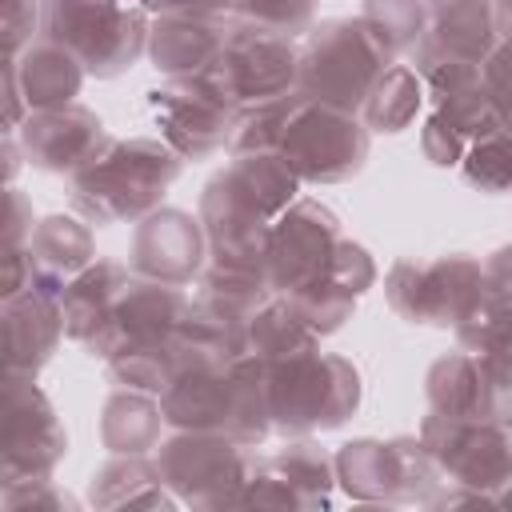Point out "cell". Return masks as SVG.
Returning a JSON list of instances; mask_svg holds the SVG:
<instances>
[{
  "mask_svg": "<svg viewBox=\"0 0 512 512\" xmlns=\"http://www.w3.org/2000/svg\"><path fill=\"white\" fill-rule=\"evenodd\" d=\"M304 180L280 152H236L204 184L200 224L208 260L268 268V232L276 216L300 196Z\"/></svg>",
  "mask_w": 512,
  "mask_h": 512,
  "instance_id": "1",
  "label": "cell"
},
{
  "mask_svg": "<svg viewBox=\"0 0 512 512\" xmlns=\"http://www.w3.org/2000/svg\"><path fill=\"white\" fill-rule=\"evenodd\" d=\"M168 428L224 432L244 448L264 444L272 432L268 360L244 352L228 364H184L160 392Z\"/></svg>",
  "mask_w": 512,
  "mask_h": 512,
  "instance_id": "2",
  "label": "cell"
},
{
  "mask_svg": "<svg viewBox=\"0 0 512 512\" xmlns=\"http://www.w3.org/2000/svg\"><path fill=\"white\" fill-rule=\"evenodd\" d=\"M184 156L164 136L108 140V148L72 176V204L88 224H136L160 208L180 180Z\"/></svg>",
  "mask_w": 512,
  "mask_h": 512,
  "instance_id": "3",
  "label": "cell"
},
{
  "mask_svg": "<svg viewBox=\"0 0 512 512\" xmlns=\"http://www.w3.org/2000/svg\"><path fill=\"white\" fill-rule=\"evenodd\" d=\"M272 432L312 436L340 428L360 408V372L348 356L308 344L300 352L268 360Z\"/></svg>",
  "mask_w": 512,
  "mask_h": 512,
  "instance_id": "4",
  "label": "cell"
},
{
  "mask_svg": "<svg viewBox=\"0 0 512 512\" xmlns=\"http://www.w3.org/2000/svg\"><path fill=\"white\" fill-rule=\"evenodd\" d=\"M392 64L396 56L360 12L332 16L312 24L300 40V92L308 100L360 116L368 92Z\"/></svg>",
  "mask_w": 512,
  "mask_h": 512,
  "instance_id": "5",
  "label": "cell"
},
{
  "mask_svg": "<svg viewBox=\"0 0 512 512\" xmlns=\"http://www.w3.org/2000/svg\"><path fill=\"white\" fill-rule=\"evenodd\" d=\"M152 12L140 0H40V36L68 48L88 76L112 80L148 52Z\"/></svg>",
  "mask_w": 512,
  "mask_h": 512,
  "instance_id": "6",
  "label": "cell"
},
{
  "mask_svg": "<svg viewBox=\"0 0 512 512\" xmlns=\"http://www.w3.org/2000/svg\"><path fill=\"white\" fill-rule=\"evenodd\" d=\"M336 484L360 504H432L448 484L420 436L348 440L336 452Z\"/></svg>",
  "mask_w": 512,
  "mask_h": 512,
  "instance_id": "7",
  "label": "cell"
},
{
  "mask_svg": "<svg viewBox=\"0 0 512 512\" xmlns=\"http://www.w3.org/2000/svg\"><path fill=\"white\" fill-rule=\"evenodd\" d=\"M200 80L232 108L288 96L300 88V44L284 32L232 20V32Z\"/></svg>",
  "mask_w": 512,
  "mask_h": 512,
  "instance_id": "8",
  "label": "cell"
},
{
  "mask_svg": "<svg viewBox=\"0 0 512 512\" xmlns=\"http://www.w3.org/2000/svg\"><path fill=\"white\" fill-rule=\"evenodd\" d=\"M152 460L176 500L192 508H236V496L252 468V456L240 440L192 428H172V436L156 444Z\"/></svg>",
  "mask_w": 512,
  "mask_h": 512,
  "instance_id": "9",
  "label": "cell"
},
{
  "mask_svg": "<svg viewBox=\"0 0 512 512\" xmlns=\"http://www.w3.org/2000/svg\"><path fill=\"white\" fill-rule=\"evenodd\" d=\"M368 144L372 132L356 112H340L300 92V104L276 152L292 164L304 184H344L364 168Z\"/></svg>",
  "mask_w": 512,
  "mask_h": 512,
  "instance_id": "10",
  "label": "cell"
},
{
  "mask_svg": "<svg viewBox=\"0 0 512 512\" xmlns=\"http://www.w3.org/2000/svg\"><path fill=\"white\" fill-rule=\"evenodd\" d=\"M420 440L448 484L496 496L512 480V412L472 420L428 412L420 424Z\"/></svg>",
  "mask_w": 512,
  "mask_h": 512,
  "instance_id": "11",
  "label": "cell"
},
{
  "mask_svg": "<svg viewBox=\"0 0 512 512\" xmlns=\"http://www.w3.org/2000/svg\"><path fill=\"white\" fill-rule=\"evenodd\" d=\"M484 288V260L468 252H444L432 260L400 256L384 276L392 312L408 324L452 328Z\"/></svg>",
  "mask_w": 512,
  "mask_h": 512,
  "instance_id": "12",
  "label": "cell"
},
{
  "mask_svg": "<svg viewBox=\"0 0 512 512\" xmlns=\"http://www.w3.org/2000/svg\"><path fill=\"white\" fill-rule=\"evenodd\" d=\"M68 452V432L36 376L4 372V464L0 484L52 476Z\"/></svg>",
  "mask_w": 512,
  "mask_h": 512,
  "instance_id": "13",
  "label": "cell"
},
{
  "mask_svg": "<svg viewBox=\"0 0 512 512\" xmlns=\"http://www.w3.org/2000/svg\"><path fill=\"white\" fill-rule=\"evenodd\" d=\"M148 108L160 136L184 160H208L216 152H228L236 108L220 100L200 76H168L156 92H148Z\"/></svg>",
  "mask_w": 512,
  "mask_h": 512,
  "instance_id": "14",
  "label": "cell"
},
{
  "mask_svg": "<svg viewBox=\"0 0 512 512\" xmlns=\"http://www.w3.org/2000/svg\"><path fill=\"white\" fill-rule=\"evenodd\" d=\"M340 244V220L320 200L296 196L268 232V280L276 296L320 276Z\"/></svg>",
  "mask_w": 512,
  "mask_h": 512,
  "instance_id": "15",
  "label": "cell"
},
{
  "mask_svg": "<svg viewBox=\"0 0 512 512\" xmlns=\"http://www.w3.org/2000/svg\"><path fill=\"white\" fill-rule=\"evenodd\" d=\"M16 140L24 148V160L40 172H60L76 176L88 168L104 148H108V128L104 120L84 108V104H60V108H40L28 112L24 124L16 128Z\"/></svg>",
  "mask_w": 512,
  "mask_h": 512,
  "instance_id": "16",
  "label": "cell"
},
{
  "mask_svg": "<svg viewBox=\"0 0 512 512\" xmlns=\"http://www.w3.org/2000/svg\"><path fill=\"white\" fill-rule=\"evenodd\" d=\"M128 264L136 276L164 280V284H192L208 264V236L200 216L184 208H156L132 228Z\"/></svg>",
  "mask_w": 512,
  "mask_h": 512,
  "instance_id": "17",
  "label": "cell"
},
{
  "mask_svg": "<svg viewBox=\"0 0 512 512\" xmlns=\"http://www.w3.org/2000/svg\"><path fill=\"white\" fill-rule=\"evenodd\" d=\"M188 308V292L180 284H164V280H148V276H132V284L120 292V300L112 304L104 328L84 344L88 356L96 360H112L128 348L164 340L176 332L180 316Z\"/></svg>",
  "mask_w": 512,
  "mask_h": 512,
  "instance_id": "18",
  "label": "cell"
},
{
  "mask_svg": "<svg viewBox=\"0 0 512 512\" xmlns=\"http://www.w3.org/2000/svg\"><path fill=\"white\" fill-rule=\"evenodd\" d=\"M0 320H4V372L16 376H36L60 348V336H68L60 288L44 280L16 296H4Z\"/></svg>",
  "mask_w": 512,
  "mask_h": 512,
  "instance_id": "19",
  "label": "cell"
},
{
  "mask_svg": "<svg viewBox=\"0 0 512 512\" xmlns=\"http://www.w3.org/2000/svg\"><path fill=\"white\" fill-rule=\"evenodd\" d=\"M424 396H428V412L456 420L512 412V392L496 380L492 364L472 348L440 356L424 376Z\"/></svg>",
  "mask_w": 512,
  "mask_h": 512,
  "instance_id": "20",
  "label": "cell"
},
{
  "mask_svg": "<svg viewBox=\"0 0 512 512\" xmlns=\"http://www.w3.org/2000/svg\"><path fill=\"white\" fill-rule=\"evenodd\" d=\"M224 12H160L148 28V60L164 76H200L232 32Z\"/></svg>",
  "mask_w": 512,
  "mask_h": 512,
  "instance_id": "21",
  "label": "cell"
},
{
  "mask_svg": "<svg viewBox=\"0 0 512 512\" xmlns=\"http://www.w3.org/2000/svg\"><path fill=\"white\" fill-rule=\"evenodd\" d=\"M496 0H428V28L412 56H448L484 64L496 48Z\"/></svg>",
  "mask_w": 512,
  "mask_h": 512,
  "instance_id": "22",
  "label": "cell"
},
{
  "mask_svg": "<svg viewBox=\"0 0 512 512\" xmlns=\"http://www.w3.org/2000/svg\"><path fill=\"white\" fill-rule=\"evenodd\" d=\"M244 352H252L248 316L228 312L212 300L188 296V308L176 324V368H184V364H228Z\"/></svg>",
  "mask_w": 512,
  "mask_h": 512,
  "instance_id": "23",
  "label": "cell"
},
{
  "mask_svg": "<svg viewBox=\"0 0 512 512\" xmlns=\"http://www.w3.org/2000/svg\"><path fill=\"white\" fill-rule=\"evenodd\" d=\"M132 276H136L132 264H120V260H108V256H96L84 272H76V276L64 284V292H60L64 332H68L76 344H88V340L104 328L112 304H116L120 292L132 284Z\"/></svg>",
  "mask_w": 512,
  "mask_h": 512,
  "instance_id": "24",
  "label": "cell"
},
{
  "mask_svg": "<svg viewBox=\"0 0 512 512\" xmlns=\"http://www.w3.org/2000/svg\"><path fill=\"white\" fill-rule=\"evenodd\" d=\"M4 60L16 68V80H20L28 112L72 104L80 96V88H84V76H88L84 64L68 48H60V44H52L44 36H36L24 52L4 56Z\"/></svg>",
  "mask_w": 512,
  "mask_h": 512,
  "instance_id": "25",
  "label": "cell"
},
{
  "mask_svg": "<svg viewBox=\"0 0 512 512\" xmlns=\"http://www.w3.org/2000/svg\"><path fill=\"white\" fill-rule=\"evenodd\" d=\"M88 500L104 512H132V508H176V492L160 480L152 456H112L88 480Z\"/></svg>",
  "mask_w": 512,
  "mask_h": 512,
  "instance_id": "26",
  "label": "cell"
},
{
  "mask_svg": "<svg viewBox=\"0 0 512 512\" xmlns=\"http://www.w3.org/2000/svg\"><path fill=\"white\" fill-rule=\"evenodd\" d=\"M24 248L32 256V264H36L40 280L60 288V292L76 272H84L96 260L92 228H88V220H80L72 212H52V216L36 220V228H32Z\"/></svg>",
  "mask_w": 512,
  "mask_h": 512,
  "instance_id": "27",
  "label": "cell"
},
{
  "mask_svg": "<svg viewBox=\"0 0 512 512\" xmlns=\"http://www.w3.org/2000/svg\"><path fill=\"white\" fill-rule=\"evenodd\" d=\"M164 424L168 420H164L156 392L116 388L100 412V444L112 456H148V452H156Z\"/></svg>",
  "mask_w": 512,
  "mask_h": 512,
  "instance_id": "28",
  "label": "cell"
},
{
  "mask_svg": "<svg viewBox=\"0 0 512 512\" xmlns=\"http://www.w3.org/2000/svg\"><path fill=\"white\" fill-rule=\"evenodd\" d=\"M424 96H428L424 76L412 64H392L368 92L360 120L368 124V132H404L424 108Z\"/></svg>",
  "mask_w": 512,
  "mask_h": 512,
  "instance_id": "29",
  "label": "cell"
},
{
  "mask_svg": "<svg viewBox=\"0 0 512 512\" xmlns=\"http://www.w3.org/2000/svg\"><path fill=\"white\" fill-rule=\"evenodd\" d=\"M196 296H200V300H212V304H220V308L240 312V316L252 320V312H256L260 304H268L276 292H272L268 268L208 260L204 272L196 276Z\"/></svg>",
  "mask_w": 512,
  "mask_h": 512,
  "instance_id": "30",
  "label": "cell"
},
{
  "mask_svg": "<svg viewBox=\"0 0 512 512\" xmlns=\"http://www.w3.org/2000/svg\"><path fill=\"white\" fill-rule=\"evenodd\" d=\"M272 464L296 484V492L304 496L308 508H324L332 500V488H336V456L328 448H320L316 440L288 436V444L272 452Z\"/></svg>",
  "mask_w": 512,
  "mask_h": 512,
  "instance_id": "31",
  "label": "cell"
},
{
  "mask_svg": "<svg viewBox=\"0 0 512 512\" xmlns=\"http://www.w3.org/2000/svg\"><path fill=\"white\" fill-rule=\"evenodd\" d=\"M248 344L256 356L276 360L288 352H300L308 344H320V336L300 320V312L292 308L288 296H272L268 304H260L248 320Z\"/></svg>",
  "mask_w": 512,
  "mask_h": 512,
  "instance_id": "32",
  "label": "cell"
},
{
  "mask_svg": "<svg viewBox=\"0 0 512 512\" xmlns=\"http://www.w3.org/2000/svg\"><path fill=\"white\" fill-rule=\"evenodd\" d=\"M296 104H300V88L288 92V96H272V100L236 108L232 136H228V156H236V152H276Z\"/></svg>",
  "mask_w": 512,
  "mask_h": 512,
  "instance_id": "33",
  "label": "cell"
},
{
  "mask_svg": "<svg viewBox=\"0 0 512 512\" xmlns=\"http://www.w3.org/2000/svg\"><path fill=\"white\" fill-rule=\"evenodd\" d=\"M288 300H292V308L300 312V320H304L316 336H332L336 328H344V320H352V308H356L360 296H356L344 280H336V276L324 268V272L312 276L308 284L292 288Z\"/></svg>",
  "mask_w": 512,
  "mask_h": 512,
  "instance_id": "34",
  "label": "cell"
},
{
  "mask_svg": "<svg viewBox=\"0 0 512 512\" xmlns=\"http://www.w3.org/2000/svg\"><path fill=\"white\" fill-rule=\"evenodd\" d=\"M108 376L116 388H140V392H164L176 376V332L164 336V340H152V344H140V348H128L112 360H104Z\"/></svg>",
  "mask_w": 512,
  "mask_h": 512,
  "instance_id": "35",
  "label": "cell"
},
{
  "mask_svg": "<svg viewBox=\"0 0 512 512\" xmlns=\"http://www.w3.org/2000/svg\"><path fill=\"white\" fill-rule=\"evenodd\" d=\"M432 112H436L464 144L500 132V116H496V104H492V96H488V88H484V76L472 80V84H464V88H452V92L432 96Z\"/></svg>",
  "mask_w": 512,
  "mask_h": 512,
  "instance_id": "36",
  "label": "cell"
},
{
  "mask_svg": "<svg viewBox=\"0 0 512 512\" xmlns=\"http://www.w3.org/2000/svg\"><path fill=\"white\" fill-rule=\"evenodd\" d=\"M360 16L372 24V32L388 44L392 56H404L424 40L428 0H364Z\"/></svg>",
  "mask_w": 512,
  "mask_h": 512,
  "instance_id": "37",
  "label": "cell"
},
{
  "mask_svg": "<svg viewBox=\"0 0 512 512\" xmlns=\"http://www.w3.org/2000/svg\"><path fill=\"white\" fill-rule=\"evenodd\" d=\"M460 172L480 192H512V132H492L468 144Z\"/></svg>",
  "mask_w": 512,
  "mask_h": 512,
  "instance_id": "38",
  "label": "cell"
},
{
  "mask_svg": "<svg viewBox=\"0 0 512 512\" xmlns=\"http://www.w3.org/2000/svg\"><path fill=\"white\" fill-rule=\"evenodd\" d=\"M236 508H308V504L296 492V484L272 464V456H252Z\"/></svg>",
  "mask_w": 512,
  "mask_h": 512,
  "instance_id": "39",
  "label": "cell"
},
{
  "mask_svg": "<svg viewBox=\"0 0 512 512\" xmlns=\"http://www.w3.org/2000/svg\"><path fill=\"white\" fill-rule=\"evenodd\" d=\"M232 16L296 40L316 24V0H236Z\"/></svg>",
  "mask_w": 512,
  "mask_h": 512,
  "instance_id": "40",
  "label": "cell"
},
{
  "mask_svg": "<svg viewBox=\"0 0 512 512\" xmlns=\"http://www.w3.org/2000/svg\"><path fill=\"white\" fill-rule=\"evenodd\" d=\"M0 508L4 512H72L76 500L52 480V476H28V480H12L0 484Z\"/></svg>",
  "mask_w": 512,
  "mask_h": 512,
  "instance_id": "41",
  "label": "cell"
},
{
  "mask_svg": "<svg viewBox=\"0 0 512 512\" xmlns=\"http://www.w3.org/2000/svg\"><path fill=\"white\" fill-rule=\"evenodd\" d=\"M328 272H332L336 280H344L356 296H364V292L376 284V264H372L368 248H364V244H356V240H344V236H340V244H336L332 260H328Z\"/></svg>",
  "mask_w": 512,
  "mask_h": 512,
  "instance_id": "42",
  "label": "cell"
},
{
  "mask_svg": "<svg viewBox=\"0 0 512 512\" xmlns=\"http://www.w3.org/2000/svg\"><path fill=\"white\" fill-rule=\"evenodd\" d=\"M40 36V0H4V56L24 52Z\"/></svg>",
  "mask_w": 512,
  "mask_h": 512,
  "instance_id": "43",
  "label": "cell"
},
{
  "mask_svg": "<svg viewBox=\"0 0 512 512\" xmlns=\"http://www.w3.org/2000/svg\"><path fill=\"white\" fill-rule=\"evenodd\" d=\"M420 148H424V156L436 164V168H460V160H464V152H468V144L432 112L428 120H424V128H420Z\"/></svg>",
  "mask_w": 512,
  "mask_h": 512,
  "instance_id": "44",
  "label": "cell"
},
{
  "mask_svg": "<svg viewBox=\"0 0 512 512\" xmlns=\"http://www.w3.org/2000/svg\"><path fill=\"white\" fill-rule=\"evenodd\" d=\"M32 228H36V220H32V204H28V196L16 188V184H8V212H4V248H24L28 244V236H32Z\"/></svg>",
  "mask_w": 512,
  "mask_h": 512,
  "instance_id": "45",
  "label": "cell"
},
{
  "mask_svg": "<svg viewBox=\"0 0 512 512\" xmlns=\"http://www.w3.org/2000/svg\"><path fill=\"white\" fill-rule=\"evenodd\" d=\"M480 292L492 296V300L512 304V244L496 248V252L484 260V288H480Z\"/></svg>",
  "mask_w": 512,
  "mask_h": 512,
  "instance_id": "46",
  "label": "cell"
},
{
  "mask_svg": "<svg viewBox=\"0 0 512 512\" xmlns=\"http://www.w3.org/2000/svg\"><path fill=\"white\" fill-rule=\"evenodd\" d=\"M152 16H160V12H224V16H232V8H236V0H140Z\"/></svg>",
  "mask_w": 512,
  "mask_h": 512,
  "instance_id": "47",
  "label": "cell"
},
{
  "mask_svg": "<svg viewBox=\"0 0 512 512\" xmlns=\"http://www.w3.org/2000/svg\"><path fill=\"white\" fill-rule=\"evenodd\" d=\"M496 508H512V480H508V484L496 492Z\"/></svg>",
  "mask_w": 512,
  "mask_h": 512,
  "instance_id": "48",
  "label": "cell"
}]
</instances>
